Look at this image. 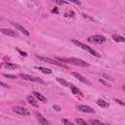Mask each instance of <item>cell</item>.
<instances>
[{"mask_svg": "<svg viewBox=\"0 0 125 125\" xmlns=\"http://www.w3.org/2000/svg\"><path fill=\"white\" fill-rule=\"evenodd\" d=\"M0 32H2L3 34H5L7 36H11V37H15V38L19 37V33L17 31L9 29V28H0Z\"/></svg>", "mask_w": 125, "mask_h": 125, "instance_id": "obj_7", "label": "cell"}, {"mask_svg": "<svg viewBox=\"0 0 125 125\" xmlns=\"http://www.w3.org/2000/svg\"><path fill=\"white\" fill-rule=\"evenodd\" d=\"M12 24H13V25H14L16 28H18L20 31H21V32H22L24 35L29 36V34H30V33H29V31H28L26 28H24L23 26H21L20 23H18V22H16V21H12Z\"/></svg>", "mask_w": 125, "mask_h": 125, "instance_id": "obj_10", "label": "cell"}, {"mask_svg": "<svg viewBox=\"0 0 125 125\" xmlns=\"http://www.w3.org/2000/svg\"><path fill=\"white\" fill-rule=\"evenodd\" d=\"M88 122H89V124H92V125H94V124H96V125H101V124H102L101 121L95 120V119H91V120H89Z\"/></svg>", "mask_w": 125, "mask_h": 125, "instance_id": "obj_19", "label": "cell"}, {"mask_svg": "<svg viewBox=\"0 0 125 125\" xmlns=\"http://www.w3.org/2000/svg\"><path fill=\"white\" fill-rule=\"evenodd\" d=\"M32 94H33V96H34L37 100H39L40 102H43V103H46V102H47V99H46L42 94H40V93H38V92H36V91H34Z\"/></svg>", "mask_w": 125, "mask_h": 125, "instance_id": "obj_12", "label": "cell"}, {"mask_svg": "<svg viewBox=\"0 0 125 125\" xmlns=\"http://www.w3.org/2000/svg\"><path fill=\"white\" fill-rule=\"evenodd\" d=\"M76 107L81 112H85V113H93L94 112V109L91 106H88V105H85V104H78Z\"/></svg>", "mask_w": 125, "mask_h": 125, "instance_id": "obj_9", "label": "cell"}, {"mask_svg": "<svg viewBox=\"0 0 125 125\" xmlns=\"http://www.w3.org/2000/svg\"><path fill=\"white\" fill-rule=\"evenodd\" d=\"M52 12H53V13H58V10H57V9H54Z\"/></svg>", "mask_w": 125, "mask_h": 125, "instance_id": "obj_31", "label": "cell"}, {"mask_svg": "<svg viewBox=\"0 0 125 125\" xmlns=\"http://www.w3.org/2000/svg\"><path fill=\"white\" fill-rule=\"evenodd\" d=\"M72 75L75 77V78H77L79 81H81L82 83H84V84H87V85H92V83H91V81L88 79V78H86L85 76H83L82 74H80V73H78V72H72Z\"/></svg>", "mask_w": 125, "mask_h": 125, "instance_id": "obj_8", "label": "cell"}, {"mask_svg": "<svg viewBox=\"0 0 125 125\" xmlns=\"http://www.w3.org/2000/svg\"><path fill=\"white\" fill-rule=\"evenodd\" d=\"M35 116L37 117V120L39 121V123H40V124H42V125H48V124H49V121H48L45 117H43V115H42V114H40V113L36 112V113H35Z\"/></svg>", "mask_w": 125, "mask_h": 125, "instance_id": "obj_11", "label": "cell"}, {"mask_svg": "<svg viewBox=\"0 0 125 125\" xmlns=\"http://www.w3.org/2000/svg\"><path fill=\"white\" fill-rule=\"evenodd\" d=\"M1 66H2V64H1V63H0V68H1Z\"/></svg>", "mask_w": 125, "mask_h": 125, "instance_id": "obj_32", "label": "cell"}, {"mask_svg": "<svg viewBox=\"0 0 125 125\" xmlns=\"http://www.w3.org/2000/svg\"><path fill=\"white\" fill-rule=\"evenodd\" d=\"M37 58H38L39 60H41V61H43V62H49V63H51V64H55V65H58V66H60V67L66 68V69L69 68L68 65H66L65 63H63V62H60V61H58V60H53V59H51V58L39 57V56H37Z\"/></svg>", "mask_w": 125, "mask_h": 125, "instance_id": "obj_2", "label": "cell"}, {"mask_svg": "<svg viewBox=\"0 0 125 125\" xmlns=\"http://www.w3.org/2000/svg\"><path fill=\"white\" fill-rule=\"evenodd\" d=\"M4 75V77H7V78H11V79H16L17 78V76L16 75H12V74H3Z\"/></svg>", "mask_w": 125, "mask_h": 125, "instance_id": "obj_23", "label": "cell"}, {"mask_svg": "<svg viewBox=\"0 0 125 125\" xmlns=\"http://www.w3.org/2000/svg\"><path fill=\"white\" fill-rule=\"evenodd\" d=\"M36 69L40 70L41 72L45 73V74H51L52 73V70L50 68H47V67H43V66H35Z\"/></svg>", "mask_w": 125, "mask_h": 125, "instance_id": "obj_15", "label": "cell"}, {"mask_svg": "<svg viewBox=\"0 0 125 125\" xmlns=\"http://www.w3.org/2000/svg\"><path fill=\"white\" fill-rule=\"evenodd\" d=\"M75 122H76L77 124H81V125H85V124H87V122H86L85 120L81 119V118H76V119H75Z\"/></svg>", "mask_w": 125, "mask_h": 125, "instance_id": "obj_20", "label": "cell"}, {"mask_svg": "<svg viewBox=\"0 0 125 125\" xmlns=\"http://www.w3.org/2000/svg\"><path fill=\"white\" fill-rule=\"evenodd\" d=\"M70 89H71V91H72V93L74 94V95H77L78 93H79V90L76 88V87H74V86H72V85H70V87H69Z\"/></svg>", "mask_w": 125, "mask_h": 125, "instance_id": "obj_21", "label": "cell"}, {"mask_svg": "<svg viewBox=\"0 0 125 125\" xmlns=\"http://www.w3.org/2000/svg\"><path fill=\"white\" fill-rule=\"evenodd\" d=\"M57 81L59 82V83H61L62 85H63V86H65V87H70V85L71 84H69L68 82H66L65 80H63V79H62V78H57Z\"/></svg>", "mask_w": 125, "mask_h": 125, "instance_id": "obj_18", "label": "cell"}, {"mask_svg": "<svg viewBox=\"0 0 125 125\" xmlns=\"http://www.w3.org/2000/svg\"><path fill=\"white\" fill-rule=\"evenodd\" d=\"M26 101H27V103H28L29 104H31V105H33V106H38L37 101H36L32 96H28V97L26 98Z\"/></svg>", "mask_w": 125, "mask_h": 125, "instance_id": "obj_13", "label": "cell"}, {"mask_svg": "<svg viewBox=\"0 0 125 125\" xmlns=\"http://www.w3.org/2000/svg\"><path fill=\"white\" fill-rule=\"evenodd\" d=\"M57 60L63 62V63H70V64H74V65L81 66V67H89L90 66V64L88 62H86L83 60L77 59V58H61V57H58Z\"/></svg>", "mask_w": 125, "mask_h": 125, "instance_id": "obj_1", "label": "cell"}, {"mask_svg": "<svg viewBox=\"0 0 125 125\" xmlns=\"http://www.w3.org/2000/svg\"><path fill=\"white\" fill-rule=\"evenodd\" d=\"M56 3L59 4V5H66L68 2H66L64 0H56Z\"/></svg>", "mask_w": 125, "mask_h": 125, "instance_id": "obj_22", "label": "cell"}, {"mask_svg": "<svg viewBox=\"0 0 125 125\" xmlns=\"http://www.w3.org/2000/svg\"><path fill=\"white\" fill-rule=\"evenodd\" d=\"M97 104L99 105V106H101V107H104V108H105V107H108V103L107 102H105V101H104V100H98L97 101Z\"/></svg>", "mask_w": 125, "mask_h": 125, "instance_id": "obj_17", "label": "cell"}, {"mask_svg": "<svg viewBox=\"0 0 125 125\" xmlns=\"http://www.w3.org/2000/svg\"><path fill=\"white\" fill-rule=\"evenodd\" d=\"M21 78L24 79V80H28V81H32V82H39V83H43V80L39 77H35V76H31V75H28V74H23V73H21L19 75Z\"/></svg>", "mask_w": 125, "mask_h": 125, "instance_id": "obj_5", "label": "cell"}, {"mask_svg": "<svg viewBox=\"0 0 125 125\" xmlns=\"http://www.w3.org/2000/svg\"><path fill=\"white\" fill-rule=\"evenodd\" d=\"M54 109H56L57 111H60L61 110V107L59 105H54Z\"/></svg>", "mask_w": 125, "mask_h": 125, "instance_id": "obj_30", "label": "cell"}, {"mask_svg": "<svg viewBox=\"0 0 125 125\" xmlns=\"http://www.w3.org/2000/svg\"><path fill=\"white\" fill-rule=\"evenodd\" d=\"M0 86H3V87H5V88H9V87H10L8 84H6V83H4V82H2V81H0Z\"/></svg>", "mask_w": 125, "mask_h": 125, "instance_id": "obj_27", "label": "cell"}, {"mask_svg": "<svg viewBox=\"0 0 125 125\" xmlns=\"http://www.w3.org/2000/svg\"><path fill=\"white\" fill-rule=\"evenodd\" d=\"M62 123H64V124H67V125H72V123H71L70 121L66 120V119H62Z\"/></svg>", "mask_w": 125, "mask_h": 125, "instance_id": "obj_26", "label": "cell"}, {"mask_svg": "<svg viewBox=\"0 0 125 125\" xmlns=\"http://www.w3.org/2000/svg\"><path fill=\"white\" fill-rule=\"evenodd\" d=\"M14 111L20 115H23V116H28L30 114V112L28 111V109H26L25 107L23 106H20V105H17V106H14Z\"/></svg>", "mask_w": 125, "mask_h": 125, "instance_id": "obj_6", "label": "cell"}, {"mask_svg": "<svg viewBox=\"0 0 125 125\" xmlns=\"http://www.w3.org/2000/svg\"><path fill=\"white\" fill-rule=\"evenodd\" d=\"M115 102L117 103V104H121V105H125V104L122 102V101H120V100H117V99H115Z\"/></svg>", "mask_w": 125, "mask_h": 125, "instance_id": "obj_29", "label": "cell"}, {"mask_svg": "<svg viewBox=\"0 0 125 125\" xmlns=\"http://www.w3.org/2000/svg\"><path fill=\"white\" fill-rule=\"evenodd\" d=\"M3 65L6 67V68H9V69H15V68H19V65L16 64V63H13V62H4Z\"/></svg>", "mask_w": 125, "mask_h": 125, "instance_id": "obj_14", "label": "cell"}, {"mask_svg": "<svg viewBox=\"0 0 125 125\" xmlns=\"http://www.w3.org/2000/svg\"><path fill=\"white\" fill-rule=\"evenodd\" d=\"M99 82H101L103 85H104V86H106V87H109V84H108L107 82H105L104 79H101V78H100V79H99Z\"/></svg>", "mask_w": 125, "mask_h": 125, "instance_id": "obj_24", "label": "cell"}, {"mask_svg": "<svg viewBox=\"0 0 125 125\" xmlns=\"http://www.w3.org/2000/svg\"><path fill=\"white\" fill-rule=\"evenodd\" d=\"M16 50H17V51H18V52H19V53H20L21 56H23V57H26V56H27V54H26L25 52H22V51H21V50H20V49L16 48Z\"/></svg>", "mask_w": 125, "mask_h": 125, "instance_id": "obj_25", "label": "cell"}, {"mask_svg": "<svg viewBox=\"0 0 125 125\" xmlns=\"http://www.w3.org/2000/svg\"><path fill=\"white\" fill-rule=\"evenodd\" d=\"M105 40H106L105 37L103 35H92L87 38V41L89 43H94V44H102Z\"/></svg>", "mask_w": 125, "mask_h": 125, "instance_id": "obj_4", "label": "cell"}, {"mask_svg": "<svg viewBox=\"0 0 125 125\" xmlns=\"http://www.w3.org/2000/svg\"><path fill=\"white\" fill-rule=\"evenodd\" d=\"M112 39L115 41V42H125V38L121 35H118V34H113L112 35Z\"/></svg>", "mask_w": 125, "mask_h": 125, "instance_id": "obj_16", "label": "cell"}, {"mask_svg": "<svg viewBox=\"0 0 125 125\" xmlns=\"http://www.w3.org/2000/svg\"><path fill=\"white\" fill-rule=\"evenodd\" d=\"M68 1H69V2H72V3H74V4H77V5H80V4H81L79 0H68Z\"/></svg>", "mask_w": 125, "mask_h": 125, "instance_id": "obj_28", "label": "cell"}, {"mask_svg": "<svg viewBox=\"0 0 125 125\" xmlns=\"http://www.w3.org/2000/svg\"><path fill=\"white\" fill-rule=\"evenodd\" d=\"M72 43L73 44H75L76 46H78V47H80V48H82L83 50H86V51H88L89 53H91L93 56H95V57H98V58H100L101 57V55L97 52V51H95L94 49H92L91 47H89V46H87V45H85V44H83L82 42H80V41H78V40H75V39H73L72 40Z\"/></svg>", "mask_w": 125, "mask_h": 125, "instance_id": "obj_3", "label": "cell"}]
</instances>
